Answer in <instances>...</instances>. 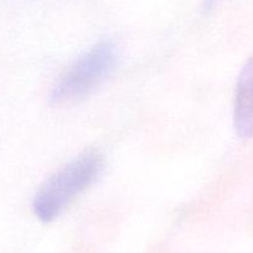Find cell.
Wrapping results in <instances>:
<instances>
[{
    "label": "cell",
    "mask_w": 253,
    "mask_h": 253,
    "mask_svg": "<svg viewBox=\"0 0 253 253\" xmlns=\"http://www.w3.org/2000/svg\"><path fill=\"white\" fill-rule=\"evenodd\" d=\"M104 159L96 150H88L67 163L48 177L33 203L35 215L43 222L60 217L103 171Z\"/></svg>",
    "instance_id": "obj_1"
},
{
    "label": "cell",
    "mask_w": 253,
    "mask_h": 253,
    "mask_svg": "<svg viewBox=\"0 0 253 253\" xmlns=\"http://www.w3.org/2000/svg\"><path fill=\"white\" fill-rule=\"evenodd\" d=\"M116 46L102 41L80 56L61 76L51 92V103L69 104L84 98L98 88L114 71Z\"/></svg>",
    "instance_id": "obj_2"
},
{
    "label": "cell",
    "mask_w": 253,
    "mask_h": 253,
    "mask_svg": "<svg viewBox=\"0 0 253 253\" xmlns=\"http://www.w3.org/2000/svg\"><path fill=\"white\" fill-rule=\"evenodd\" d=\"M233 123L240 138L250 139L253 137V56L246 63L238 77Z\"/></svg>",
    "instance_id": "obj_3"
}]
</instances>
